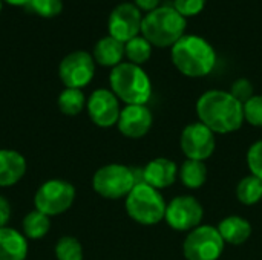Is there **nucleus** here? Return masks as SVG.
Returning <instances> with one entry per match:
<instances>
[{
    "label": "nucleus",
    "mask_w": 262,
    "mask_h": 260,
    "mask_svg": "<svg viewBox=\"0 0 262 260\" xmlns=\"http://www.w3.org/2000/svg\"><path fill=\"white\" fill-rule=\"evenodd\" d=\"M196 115L200 123L213 133H232L241 129L244 123V109L230 92L213 89L204 92L196 101Z\"/></svg>",
    "instance_id": "f257e3e1"
},
{
    "label": "nucleus",
    "mask_w": 262,
    "mask_h": 260,
    "mask_svg": "<svg viewBox=\"0 0 262 260\" xmlns=\"http://www.w3.org/2000/svg\"><path fill=\"white\" fill-rule=\"evenodd\" d=\"M223 241L216 227L200 225L189 231L183 242V254L186 260H218L224 251Z\"/></svg>",
    "instance_id": "6e6552de"
},
{
    "label": "nucleus",
    "mask_w": 262,
    "mask_h": 260,
    "mask_svg": "<svg viewBox=\"0 0 262 260\" xmlns=\"http://www.w3.org/2000/svg\"><path fill=\"white\" fill-rule=\"evenodd\" d=\"M74 201L75 187L64 179H49L43 182L34 195L35 210L49 218L66 213Z\"/></svg>",
    "instance_id": "0eeeda50"
},
{
    "label": "nucleus",
    "mask_w": 262,
    "mask_h": 260,
    "mask_svg": "<svg viewBox=\"0 0 262 260\" xmlns=\"http://www.w3.org/2000/svg\"><path fill=\"white\" fill-rule=\"evenodd\" d=\"M138 182H143L141 170H134L123 164L103 166L92 176L94 192L111 201L126 199Z\"/></svg>",
    "instance_id": "39448f33"
},
{
    "label": "nucleus",
    "mask_w": 262,
    "mask_h": 260,
    "mask_svg": "<svg viewBox=\"0 0 262 260\" xmlns=\"http://www.w3.org/2000/svg\"><path fill=\"white\" fill-rule=\"evenodd\" d=\"M243 109L244 121H247L253 127L262 129V95H253L249 101L243 104Z\"/></svg>",
    "instance_id": "bb28decb"
},
{
    "label": "nucleus",
    "mask_w": 262,
    "mask_h": 260,
    "mask_svg": "<svg viewBox=\"0 0 262 260\" xmlns=\"http://www.w3.org/2000/svg\"><path fill=\"white\" fill-rule=\"evenodd\" d=\"M134 3L141 9V12L144 11L146 14L157 9L161 3V0H134Z\"/></svg>",
    "instance_id": "2f4dec72"
},
{
    "label": "nucleus",
    "mask_w": 262,
    "mask_h": 260,
    "mask_svg": "<svg viewBox=\"0 0 262 260\" xmlns=\"http://www.w3.org/2000/svg\"><path fill=\"white\" fill-rule=\"evenodd\" d=\"M247 166L253 176L262 181V139L253 143L247 152Z\"/></svg>",
    "instance_id": "cd10ccee"
},
{
    "label": "nucleus",
    "mask_w": 262,
    "mask_h": 260,
    "mask_svg": "<svg viewBox=\"0 0 262 260\" xmlns=\"http://www.w3.org/2000/svg\"><path fill=\"white\" fill-rule=\"evenodd\" d=\"M154 116L146 104H130L121 109L117 127L120 133L130 139H140L149 133Z\"/></svg>",
    "instance_id": "4468645a"
},
{
    "label": "nucleus",
    "mask_w": 262,
    "mask_h": 260,
    "mask_svg": "<svg viewBox=\"0 0 262 260\" xmlns=\"http://www.w3.org/2000/svg\"><path fill=\"white\" fill-rule=\"evenodd\" d=\"M25 175V156L12 149H0V188H8L18 184Z\"/></svg>",
    "instance_id": "dca6fc26"
},
{
    "label": "nucleus",
    "mask_w": 262,
    "mask_h": 260,
    "mask_svg": "<svg viewBox=\"0 0 262 260\" xmlns=\"http://www.w3.org/2000/svg\"><path fill=\"white\" fill-rule=\"evenodd\" d=\"M223 241L230 245H243L252 236V225L241 216H227L216 227Z\"/></svg>",
    "instance_id": "6ab92c4d"
},
{
    "label": "nucleus",
    "mask_w": 262,
    "mask_h": 260,
    "mask_svg": "<svg viewBox=\"0 0 262 260\" xmlns=\"http://www.w3.org/2000/svg\"><path fill=\"white\" fill-rule=\"evenodd\" d=\"M54 254L57 260H83V247L78 239L63 236L57 241Z\"/></svg>",
    "instance_id": "393cba45"
},
{
    "label": "nucleus",
    "mask_w": 262,
    "mask_h": 260,
    "mask_svg": "<svg viewBox=\"0 0 262 260\" xmlns=\"http://www.w3.org/2000/svg\"><path fill=\"white\" fill-rule=\"evenodd\" d=\"M86 101L88 98L84 97L81 89H71V87H64V90H61L57 98L60 112L68 116L80 115L86 107Z\"/></svg>",
    "instance_id": "4be33fe9"
},
{
    "label": "nucleus",
    "mask_w": 262,
    "mask_h": 260,
    "mask_svg": "<svg viewBox=\"0 0 262 260\" xmlns=\"http://www.w3.org/2000/svg\"><path fill=\"white\" fill-rule=\"evenodd\" d=\"M111 90L126 106L147 104L152 97V81L141 66L134 63H120L109 74Z\"/></svg>",
    "instance_id": "20e7f679"
},
{
    "label": "nucleus",
    "mask_w": 262,
    "mask_h": 260,
    "mask_svg": "<svg viewBox=\"0 0 262 260\" xmlns=\"http://www.w3.org/2000/svg\"><path fill=\"white\" fill-rule=\"evenodd\" d=\"M126 213L140 225H157L166 216L167 204L160 190L138 182L126 196Z\"/></svg>",
    "instance_id": "423d86ee"
},
{
    "label": "nucleus",
    "mask_w": 262,
    "mask_h": 260,
    "mask_svg": "<svg viewBox=\"0 0 262 260\" xmlns=\"http://www.w3.org/2000/svg\"><path fill=\"white\" fill-rule=\"evenodd\" d=\"M51 230V218L40 213L38 210L29 211L21 221V233L26 239L38 241L43 239Z\"/></svg>",
    "instance_id": "412c9836"
},
{
    "label": "nucleus",
    "mask_w": 262,
    "mask_h": 260,
    "mask_svg": "<svg viewBox=\"0 0 262 260\" xmlns=\"http://www.w3.org/2000/svg\"><path fill=\"white\" fill-rule=\"evenodd\" d=\"M178 176L184 187L190 190L201 188L207 181V167L203 161L186 159L180 167Z\"/></svg>",
    "instance_id": "aec40b11"
},
{
    "label": "nucleus",
    "mask_w": 262,
    "mask_h": 260,
    "mask_svg": "<svg viewBox=\"0 0 262 260\" xmlns=\"http://www.w3.org/2000/svg\"><path fill=\"white\" fill-rule=\"evenodd\" d=\"M9 5H14V6H26L29 0H3Z\"/></svg>",
    "instance_id": "473e14b6"
},
{
    "label": "nucleus",
    "mask_w": 262,
    "mask_h": 260,
    "mask_svg": "<svg viewBox=\"0 0 262 260\" xmlns=\"http://www.w3.org/2000/svg\"><path fill=\"white\" fill-rule=\"evenodd\" d=\"M170 58L178 72L190 78L209 75L216 64L213 46L203 37L186 34L170 48Z\"/></svg>",
    "instance_id": "f03ea898"
},
{
    "label": "nucleus",
    "mask_w": 262,
    "mask_h": 260,
    "mask_svg": "<svg viewBox=\"0 0 262 260\" xmlns=\"http://www.w3.org/2000/svg\"><path fill=\"white\" fill-rule=\"evenodd\" d=\"M187 18L173 6H158L143 17L141 35L155 48H172L186 35Z\"/></svg>",
    "instance_id": "7ed1b4c3"
},
{
    "label": "nucleus",
    "mask_w": 262,
    "mask_h": 260,
    "mask_svg": "<svg viewBox=\"0 0 262 260\" xmlns=\"http://www.w3.org/2000/svg\"><path fill=\"white\" fill-rule=\"evenodd\" d=\"M207 0H173V8L184 17H195L203 12Z\"/></svg>",
    "instance_id": "c85d7f7f"
},
{
    "label": "nucleus",
    "mask_w": 262,
    "mask_h": 260,
    "mask_svg": "<svg viewBox=\"0 0 262 260\" xmlns=\"http://www.w3.org/2000/svg\"><path fill=\"white\" fill-rule=\"evenodd\" d=\"M204 208L201 202L189 195L173 198L166 208V222L177 231H192L201 225Z\"/></svg>",
    "instance_id": "9d476101"
},
{
    "label": "nucleus",
    "mask_w": 262,
    "mask_h": 260,
    "mask_svg": "<svg viewBox=\"0 0 262 260\" xmlns=\"http://www.w3.org/2000/svg\"><path fill=\"white\" fill-rule=\"evenodd\" d=\"M143 14L141 9L130 2H124L117 5L107 20L109 35L120 40L121 43H127L134 37L141 34Z\"/></svg>",
    "instance_id": "9b49d317"
},
{
    "label": "nucleus",
    "mask_w": 262,
    "mask_h": 260,
    "mask_svg": "<svg viewBox=\"0 0 262 260\" xmlns=\"http://www.w3.org/2000/svg\"><path fill=\"white\" fill-rule=\"evenodd\" d=\"M152 48L154 46L140 34L129 40L127 43H124V57H127L129 63L141 66L152 57Z\"/></svg>",
    "instance_id": "b1692460"
},
{
    "label": "nucleus",
    "mask_w": 262,
    "mask_h": 260,
    "mask_svg": "<svg viewBox=\"0 0 262 260\" xmlns=\"http://www.w3.org/2000/svg\"><path fill=\"white\" fill-rule=\"evenodd\" d=\"M236 198L244 205H255L262 201V181L259 178L249 175L243 178L236 187Z\"/></svg>",
    "instance_id": "5701e85b"
},
{
    "label": "nucleus",
    "mask_w": 262,
    "mask_h": 260,
    "mask_svg": "<svg viewBox=\"0 0 262 260\" xmlns=\"http://www.w3.org/2000/svg\"><path fill=\"white\" fill-rule=\"evenodd\" d=\"M95 64L92 54L86 51H74L60 61L58 77L64 87L83 89L92 81L95 75Z\"/></svg>",
    "instance_id": "1a4fd4ad"
},
{
    "label": "nucleus",
    "mask_w": 262,
    "mask_h": 260,
    "mask_svg": "<svg viewBox=\"0 0 262 260\" xmlns=\"http://www.w3.org/2000/svg\"><path fill=\"white\" fill-rule=\"evenodd\" d=\"M26 9L40 17L51 18L63 11V0H29Z\"/></svg>",
    "instance_id": "a878e982"
},
{
    "label": "nucleus",
    "mask_w": 262,
    "mask_h": 260,
    "mask_svg": "<svg viewBox=\"0 0 262 260\" xmlns=\"http://www.w3.org/2000/svg\"><path fill=\"white\" fill-rule=\"evenodd\" d=\"M86 110L91 121L101 129H109L117 126L121 113L120 100L115 97V93L111 89L94 90L86 101Z\"/></svg>",
    "instance_id": "ddd939ff"
},
{
    "label": "nucleus",
    "mask_w": 262,
    "mask_h": 260,
    "mask_svg": "<svg viewBox=\"0 0 262 260\" xmlns=\"http://www.w3.org/2000/svg\"><path fill=\"white\" fill-rule=\"evenodd\" d=\"M2 8H3V0H0V12H2Z\"/></svg>",
    "instance_id": "72a5a7b5"
},
{
    "label": "nucleus",
    "mask_w": 262,
    "mask_h": 260,
    "mask_svg": "<svg viewBox=\"0 0 262 260\" xmlns=\"http://www.w3.org/2000/svg\"><path fill=\"white\" fill-rule=\"evenodd\" d=\"M180 146L187 159L204 162L215 152L216 147L215 133L200 121L192 123L184 127L180 138Z\"/></svg>",
    "instance_id": "f8f14e48"
},
{
    "label": "nucleus",
    "mask_w": 262,
    "mask_h": 260,
    "mask_svg": "<svg viewBox=\"0 0 262 260\" xmlns=\"http://www.w3.org/2000/svg\"><path fill=\"white\" fill-rule=\"evenodd\" d=\"M230 93L239 101V103H246L249 101L255 93H253V84L247 80V78H238L230 89Z\"/></svg>",
    "instance_id": "c756f323"
},
{
    "label": "nucleus",
    "mask_w": 262,
    "mask_h": 260,
    "mask_svg": "<svg viewBox=\"0 0 262 260\" xmlns=\"http://www.w3.org/2000/svg\"><path fill=\"white\" fill-rule=\"evenodd\" d=\"M28 239L21 231L5 227L0 228V260H26Z\"/></svg>",
    "instance_id": "f3484780"
},
{
    "label": "nucleus",
    "mask_w": 262,
    "mask_h": 260,
    "mask_svg": "<svg viewBox=\"0 0 262 260\" xmlns=\"http://www.w3.org/2000/svg\"><path fill=\"white\" fill-rule=\"evenodd\" d=\"M92 57L97 64L104 67H115L120 63H123L124 58V43L120 40L106 35L100 38L92 51Z\"/></svg>",
    "instance_id": "a211bd4d"
},
{
    "label": "nucleus",
    "mask_w": 262,
    "mask_h": 260,
    "mask_svg": "<svg viewBox=\"0 0 262 260\" xmlns=\"http://www.w3.org/2000/svg\"><path fill=\"white\" fill-rule=\"evenodd\" d=\"M9 219H11V204L5 196L0 195V228L8 227Z\"/></svg>",
    "instance_id": "7c9ffc66"
},
{
    "label": "nucleus",
    "mask_w": 262,
    "mask_h": 260,
    "mask_svg": "<svg viewBox=\"0 0 262 260\" xmlns=\"http://www.w3.org/2000/svg\"><path fill=\"white\" fill-rule=\"evenodd\" d=\"M178 172L180 169L172 159L155 158L146 164V167L141 170V175H143V182H146L147 185L157 190H163L173 185V182L178 178Z\"/></svg>",
    "instance_id": "2eb2a0df"
}]
</instances>
